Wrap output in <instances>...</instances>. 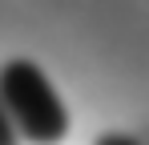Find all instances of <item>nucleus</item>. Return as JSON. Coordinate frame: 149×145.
<instances>
[{
	"label": "nucleus",
	"instance_id": "3",
	"mask_svg": "<svg viewBox=\"0 0 149 145\" xmlns=\"http://www.w3.org/2000/svg\"><path fill=\"white\" fill-rule=\"evenodd\" d=\"M93 145H141L133 133H117V129H109V133H101Z\"/></svg>",
	"mask_w": 149,
	"mask_h": 145
},
{
	"label": "nucleus",
	"instance_id": "1",
	"mask_svg": "<svg viewBox=\"0 0 149 145\" xmlns=\"http://www.w3.org/2000/svg\"><path fill=\"white\" fill-rule=\"evenodd\" d=\"M0 105L28 145H56L69 137V109L36 61L16 56L0 69Z\"/></svg>",
	"mask_w": 149,
	"mask_h": 145
},
{
	"label": "nucleus",
	"instance_id": "2",
	"mask_svg": "<svg viewBox=\"0 0 149 145\" xmlns=\"http://www.w3.org/2000/svg\"><path fill=\"white\" fill-rule=\"evenodd\" d=\"M24 137L16 133V125H12V117L4 113V105H0V145H20Z\"/></svg>",
	"mask_w": 149,
	"mask_h": 145
}]
</instances>
